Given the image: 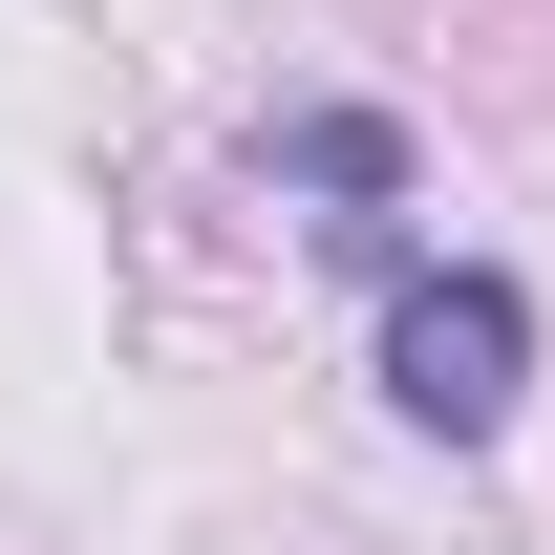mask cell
Wrapping results in <instances>:
<instances>
[{
    "label": "cell",
    "mask_w": 555,
    "mask_h": 555,
    "mask_svg": "<svg viewBox=\"0 0 555 555\" xmlns=\"http://www.w3.org/2000/svg\"><path fill=\"white\" fill-rule=\"evenodd\" d=\"M385 406L449 427V449H491V427L534 406V299L491 257H406V299H385Z\"/></svg>",
    "instance_id": "6da1fadb"
},
{
    "label": "cell",
    "mask_w": 555,
    "mask_h": 555,
    "mask_svg": "<svg viewBox=\"0 0 555 555\" xmlns=\"http://www.w3.org/2000/svg\"><path fill=\"white\" fill-rule=\"evenodd\" d=\"M257 171H278V193H343V235H385V193H406V129H385V107H299Z\"/></svg>",
    "instance_id": "7a4b0ae2"
}]
</instances>
